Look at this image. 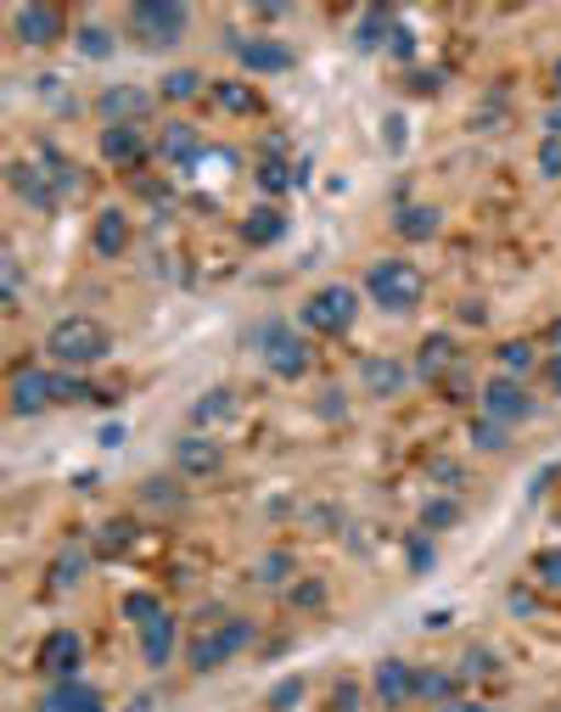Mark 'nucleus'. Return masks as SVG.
Wrapping results in <instances>:
<instances>
[{"label":"nucleus","instance_id":"nucleus-1","mask_svg":"<svg viewBox=\"0 0 561 712\" xmlns=\"http://www.w3.org/2000/svg\"><path fill=\"white\" fill-rule=\"evenodd\" d=\"M113 337H107V325L102 320H90V314H62L51 331H45V354H51L62 370H84V365H96L107 359Z\"/></svg>","mask_w":561,"mask_h":712},{"label":"nucleus","instance_id":"nucleus-2","mask_svg":"<svg viewBox=\"0 0 561 712\" xmlns=\"http://www.w3.org/2000/svg\"><path fill=\"white\" fill-rule=\"evenodd\" d=\"M365 292L382 314H410L421 298H427V275H421L410 259H377L365 269Z\"/></svg>","mask_w":561,"mask_h":712},{"label":"nucleus","instance_id":"nucleus-3","mask_svg":"<svg viewBox=\"0 0 561 712\" xmlns=\"http://www.w3.org/2000/svg\"><path fill=\"white\" fill-rule=\"evenodd\" d=\"M124 23H129L140 51H169V45H180L192 12H185V0H135Z\"/></svg>","mask_w":561,"mask_h":712},{"label":"nucleus","instance_id":"nucleus-4","mask_svg":"<svg viewBox=\"0 0 561 712\" xmlns=\"http://www.w3.org/2000/svg\"><path fill=\"white\" fill-rule=\"evenodd\" d=\"M253 348L259 359L270 365V376H280V382H304V370H309V343H304V331L287 325V320H264L253 331Z\"/></svg>","mask_w":561,"mask_h":712},{"label":"nucleus","instance_id":"nucleus-5","mask_svg":"<svg viewBox=\"0 0 561 712\" xmlns=\"http://www.w3.org/2000/svg\"><path fill=\"white\" fill-rule=\"evenodd\" d=\"M354 320H359V292L343 287V280L304 298V331H314V337H343V331H354Z\"/></svg>","mask_w":561,"mask_h":712},{"label":"nucleus","instance_id":"nucleus-6","mask_svg":"<svg viewBox=\"0 0 561 712\" xmlns=\"http://www.w3.org/2000/svg\"><path fill=\"white\" fill-rule=\"evenodd\" d=\"M253 645V623L248 617H225L219 629H208V634H197V645H192V674H214V668H225L230 656H242Z\"/></svg>","mask_w":561,"mask_h":712},{"label":"nucleus","instance_id":"nucleus-7","mask_svg":"<svg viewBox=\"0 0 561 712\" xmlns=\"http://www.w3.org/2000/svg\"><path fill=\"white\" fill-rule=\"evenodd\" d=\"M34 668L45 674V679H79V668H84V640H79V629H51L39 640V651H34Z\"/></svg>","mask_w":561,"mask_h":712},{"label":"nucleus","instance_id":"nucleus-8","mask_svg":"<svg viewBox=\"0 0 561 712\" xmlns=\"http://www.w3.org/2000/svg\"><path fill=\"white\" fill-rule=\"evenodd\" d=\"M12 28H18V45H28V51H45V45H57V39H62L68 18L51 7V0H28V7H18Z\"/></svg>","mask_w":561,"mask_h":712},{"label":"nucleus","instance_id":"nucleus-9","mask_svg":"<svg viewBox=\"0 0 561 712\" xmlns=\"http://www.w3.org/2000/svg\"><path fill=\"white\" fill-rule=\"evenodd\" d=\"M45 410H57V370L39 365L12 370V415H45Z\"/></svg>","mask_w":561,"mask_h":712},{"label":"nucleus","instance_id":"nucleus-10","mask_svg":"<svg viewBox=\"0 0 561 712\" xmlns=\"http://www.w3.org/2000/svg\"><path fill=\"white\" fill-rule=\"evenodd\" d=\"M483 415L500 421V426L534 421V393L523 382H511V376H494V382H483Z\"/></svg>","mask_w":561,"mask_h":712},{"label":"nucleus","instance_id":"nucleus-11","mask_svg":"<svg viewBox=\"0 0 561 712\" xmlns=\"http://www.w3.org/2000/svg\"><path fill=\"white\" fill-rule=\"evenodd\" d=\"M237 62L248 68V73H259V79H270V73H293V45H280V39H270V34H253V39H237Z\"/></svg>","mask_w":561,"mask_h":712},{"label":"nucleus","instance_id":"nucleus-12","mask_svg":"<svg viewBox=\"0 0 561 712\" xmlns=\"http://www.w3.org/2000/svg\"><path fill=\"white\" fill-rule=\"evenodd\" d=\"M7 174H12V192H18L34 214H57V208H62V197H57L51 174H45V163H23V158H18Z\"/></svg>","mask_w":561,"mask_h":712},{"label":"nucleus","instance_id":"nucleus-13","mask_svg":"<svg viewBox=\"0 0 561 712\" xmlns=\"http://www.w3.org/2000/svg\"><path fill=\"white\" fill-rule=\"evenodd\" d=\"M370 690H377V701L393 712V707H410L415 701V668L404 656H382L377 674H370Z\"/></svg>","mask_w":561,"mask_h":712},{"label":"nucleus","instance_id":"nucleus-14","mask_svg":"<svg viewBox=\"0 0 561 712\" xmlns=\"http://www.w3.org/2000/svg\"><path fill=\"white\" fill-rule=\"evenodd\" d=\"M96 113H102V124H140L152 113V96L140 84H107L96 96Z\"/></svg>","mask_w":561,"mask_h":712},{"label":"nucleus","instance_id":"nucleus-15","mask_svg":"<svg viewBox=\"0 0 561 712\" xmlns=\"http://www.w3.org/2000/svg\"><path fill=\"white\" fill-rule=\"evenodd\" d=\"M39 712H107L102 690L84 685V679H57L51 690L39 696Z\"/></svg>","mask_w":561,"mask_h":712},{"label":"nucleus","instance_id":"nucleus-16","mask_svg":"<svg viewBox=\"0 0 561 712\" xmlns=\"http://www.w3.org/2000/svg\"><path fill=\"white\" fill-rule=\"evenodd\" d=\"M102 158L113 169H135L140 158H147V135H140V124H102Z\"/></svg>","mask_w":561,"mask_h":712},{"label":"nucleus","instance_id":"nucleus-17","mask_svg":"<svg viewBox=\"0 0 561 712\" xmlns=\"http://www.w3.org/2000/svg\"><path fill=\"white\" fill-rule=\"evenodd\" d=\"M203 135L192 129V124H169L163 135H158V158L169 163V169H197L203 163Z\"/></svg>","mask_w":561,"mask_h":712},{"label":"nucleus","instance_id":"nucleus-18","mask_svg":"<svg viewBox=\"0 0 561 712\" xmlns=\"http://www.w3.org/2000/svg\"><path fill=\"white\" fill-rule=\"evenodd\" d=\"M359 382H365L370 399H393V393H404L410 370L399 359H388V354H370V359H359Z\"/></svg>","mask_w":561,"mask_h":712},{"label":"nucleus","instance_id":"nucleus-19","mask_svg":"<svg viewBox=\"0 0 561 712\" xmlns=\"http://www.w3.org/2000/svg\"><path fill=\"white\" fill-rule=\"evenodd\" d=\"M219 444L208 438V433H192V438H180L174 444V466L185 471V478H214V471H219Z\"/></svg>","mask_w":561,"mask_h":712},{"label":"nucleus","instance_id":"nucleus-20","mask_svg":"<svg viewBox=\"0 0 561 712\" xmlns=\"http://www.w3.org/2000/svg\"><path fill=\"white\" fill-rule=\"evenodd\" d=\"M90 248H96V259H124V248H129V214L124 208H102L96 225H90Z\"/></svg>","mask_w":561,"mask_h":712},{"label":"nucleus","instance_id":"nucleus-21","mask_svg":"<svg viewBox=\"0 0 561 712\" xmlns=\"http://www.w3.org/2000/svg\"><path fill=\"white\" fill-rule=\"evenodd\" d=\"M393 28H399V18L388 12V7H370L359 23H354V51H388V39H393Z\"/></svg>","mask_w":561,"mask_h":712},{"label":"nucleus","instance_id":"nucleus-22","mask_svg":"<svg viewBox=\"0 0 561 712\" xmlns=\"http://www.w3.org/2000/svg\"><path fill=\"white\" fill-rule=\"evenodd\" d=\"M84 566H90V550H84V544H62L57 561H51V573H45V589H51V595H68V589L84 578Z\"/></svg>","mask_w":561,"mask_h":712},{"label":"nucleus","instance_id":"nucleus-23","mask_svg":"<svg viewBox=\"0 0 561 712\" xmlns=\"http://www.w3.org/2000/svg\"><path fill=\"white\" fill-rule=\"evenodd\" d=\"M438 225H444V214L427 208V203H404V208L393 214V230L404 236V242H433Z\"/></svg>","mask_w":561,"mask_h":712},{"label":"nucleus","instance_id":"nucleus-24","mask_svg":"<svg viewBox=\"0 0 561 712\" xmlns=\"http://www.w3.org/2000/svg\"><path fill=\"white\" fill-rule=\"evenodd\" d=\"M280 236H287V214H280V208H253L248 219H242V242L248 248H275L280 242Z\"/></svg>","mask_w":561,"mask_h":712},{"label":"nucleus","instance_id":"nucleus-25","mask_svg":"<svg viewBox=\"0 0 561 712\" xmlns=\"http://www.w3.org/2000/svg\"><path fill=\"white\" fill-rule=\"evenodd\" d=\"M140 656H147V668H169V656H174V617L169 611L140 629Z\"/></svg>","mask_w":561,"mask_h":712},{"label":"nucleus","instance_id":"nucleus-26","mask_svg":"<svg viewBox=\"0 0 561 712\" xmlns=\"http://www.w3.org/2000/svg\"><path fill=\"white\" fill-rule=\"evenodd\" d=\"M455 365V337H444V331H433L427 343H421V354H415V376L421 382H438V376Z\"/></svg>","mask_w":561,"mask_h":712},{"label":"nucleus","instance_id":"nucleus-27","mask_svg":"<svg viewBox=\"0 0 561 712\" xmlns=\"http://www.w3.org/2000/svg\"><path fill=\"white\" fill-rule=\"evenodd\" d=\"M214 102L225 107V113H237V118H253L264 102H259V90L253 84H242V79H214Z\"/></svg>","mask_w":561,"mask_h":712},{"label":"nucleus","instance_id":"nucleus-28","mask_svg":"<svg viewBox=\"0 0 561 712\" xmlns=\"http://www.w3.org/2000/svg\"><path fill=\"white\" fill-rule=\"evenodd\" d=\"M455 690H460L455 674H444V668H415V701H438V707H449V701H460Z\"/></svg>","mask_w":561,"mask_h":712},{"label":"nucleus","instance_id":"nucleus-29","mask_svg":"<svg viewBox=\"0 0 561 712\" xmlns=\"http://www.w3.org/2000/svg\"><path fill=\"white\" fill-rule=\"evenodd\" d=\"M500 376H511V382H523V376L539 365V348L534 343H523V337H511V343H500Z\"/></svg>","mask_w":561,"mask_h":712},{"label":"nucleus","instance_id":"nucleus-30","mask_svg":"<svg viewBox=\"0 0 561 712\" xmlns=\"http://www.w3.org/2000/svg\"><path fill=\"white\" fill-rule=\"evenodd\" d=\"M230 415H237V393H230V388H208V393L192 404V421H197V426H219V421H230Z\"/></svg>","mask_w":561,"mask_h":712},{"label":"nucleus","instance_id":"nucleus-31","mask_svg":"<svg viewBox=\"0 0 561 712\" xmlns=\"http://www.w3.org/2000/svg\"><path fill=\"white\" fill-rule=\"evenodd\" d=\"M39 163H45V174H51V185H57V197H73V192H84V174L57 152V147H45L39 152Z\"/></svg>","mask_w":561,"mask_h":712},{"label":"nucleus","instance_id":"nucleus-32","mask_svg":"<svg viewBox=\"0 0 561 712\" xmlns=\"http://www.w3.org/2000/svg\"><path fill=\"white\" fill-rule=\"evenodd\" d=\"M129 544H135V521H102V533H96V544H90V555L113 561V555H124Z\"/></svg>","mask_w":561,"mask_h":712},{"label":"nucleus","instance_id":"nucleus-33","mask_svg":"<svg viewBox=\"0 0 561 712\" xmlns=\"http://www.w3.org/2000/svg\"><path fill=\"white\" fill-rule=\"evenodd\" d=\"M293 185H298V169H293V163H280L275 152L259 163V192H264V197H280V192H293Z\"/></svg>","mask_w":561,"mask_h":712},{"label":"nucleus","instance_id":"nucleus-34","mask_svg":"<svg viewBox=\"0 0 561 712\" xmlns=\"http://www.w3.org/2000/svg\"><path fill=\"white\" fill-rule=\"evenodd\" d=\"M163 102H192V96H203V73L197 68H174V73H163Z\"/></svg>","mask_w":561,"mask_h":712},{"label":"nucleus","instance_id":"nucleus-35","mask_svg":"<svg viewBox=\"0 0 561 712\" xmlns=\"http://www.w3.org/2000/svg\"><path fill=\"white\" fill-rule=\"evenodd\" d=\"M79 57L107 62V57H113V28H102V23H79Z\"/></svg>","mask_w":561,"mask_h":712},{"label":"nucleus","instance_id":"nucleus-36","mask_svg":"<svg viewBox=\"0 0 561 712\" xmlns=\"http://www.w3.org/2000/svg\"><path fill=\"white\" fill-rule=\"evenodd\" d=\"M124 617H129L135 629H147L152 617H163V600H158V595H147V589H129V595H124Z\"/></svg>","mask_w":561,"mask_h":712},{"label":"nucleus","instance_id":"nucleus-37","mask_svg":"<svg viewBox=\"0 0 561 712\" xmlns=\"http://www.w3.org/2000/svg\"><path fill=\"white\" fill-rule=\"evenodd\" d=\"M455 521H460V499H433L421 510V533H449Z\"/></svg>","mask_w":561,"mask_h":712},{"label":"nucleus","instance_id":"nucleus-38","mask_svg":"<svg viewBox=\"0 0 561 712\" xmlns=\"http://www.w3.org/2000/svg\"><path fill=\"white\" fill-rule=\"evenodd\" d=\"M253 578L270 584V589H275V584H287V578H293V555H287V550H270V555L259 561V573H253Z\"/></svg>","mask_w":561,"mask_h":712},{"label":"nucleus","instance_id":"nucleus-39","mask_svg":"<svg viewBox=\"0 0 561 712\" xmlns=\"http://www.w3.org/2000/svg\"><path fill=\"white\" fill-rule=\"evenodd\" d=\"M472 444H478V449H489V455H500V449H505L511 438H505V426H500V421L478 415V421H472Z\"/></svg>","mask_w":561,"mask_h":712},{"label":"nucleus","instance_id":"nucleus-40","mask_svg":"<svg viewBox=\"0 0 561 712\" xmlns=\"http://www.w3.org/2000/svg\"><path fill=\"white\" fill-rule=\"evenodd\" d=\"M287 600H293L298 611H320V606H325V584H320V578H298V584L287 589Z\"/></svg>","mask_w":561,"mask_h":712},{"label":"nucleus","instance_id":"nucleus-41","mask_svg":"<svg viewBox=\"0 0 561 712\" xmlns=\"http://www.w3.org/2000/svg\"><path fill=\"white\" fill-rule=\"evenodd\" d=\"M298 701H304V679H280L270 690V712H298Z\"/></svg>","mask_w":561,"mask_h":712},{"label":"nucleus","instance_id":"nucleus-42","mask_svg":"<svg viewBox=\"0 0 561 712\" xmlns=\"http://www.w3.org/2000/svg\"><path fill=\"white\" fill-rule=\"evenodd\" d=\"M483 674H494V651L472 645V651L460 656V679H483Z\"/></svg>","mask_w":561,"mask_h":712},{"label":"nucleus","instance_id":"nucleus-43","mask_svg":"<svg viewBox=\"0 0 561 712\" xmlns=\"http://www.w3.org/2000/svg\"><path fill=\"white\" fill-rule=\"evenodd\" d=\"M534 573H539V584L561 589V550H539V555H534Z\"/></svg>","mask_w":561,"mask_h":712},{"label":"nucleus","instance_id":"nucleus-44","mask_svg":"<svg viewBox=\"0 0 561 712\" xmlns=\"http://www.w3.org/2000/svg\"><path fill=\"white\" fill-rule=\"evenodd\" d=\"M410 90H415V96H438L444 73H438V68H410Z\"/></svg>","mask_w":561,"mask_h":712},{"label":"nucleus","instance_id":"nucleus-45","mask_svg":"<svg viewBox=\"0 0 561 712\" xmlns=\"http://www.w3.org/2000/svg\"><path fill=\"white\" fill-rule=\"evenodd\" d=\"M539 174L545 180H561V140L545 135V147H539Z\"/></svg>","mask_w":561,"mask_h":712},{"label":"nucleus","instance_id":"nucleus-46","mask_svg":"<svg viewBox=\"0 0 561 712\" xmlns=\"http://www.w3.org/2000/svg\"><path fill=\"white\" fill-rule=\"evenodd\" d=\"M433 566V533H415L410 539V573H427Z\"/></svg>","mask_w":561,"mask_h":712},{"label":"nucleus","instance_id":"nucleus-47","mask_svg":"<svg viewBox=\"0 0 561 712\" xmlns=\"http://www.w3.org/2000/svg\"><path fill=\"white\" fill-rule=\"evenodd\" d=\"M388 51H393V57H399V62H410V57H415V34H410V28H404V23H399V28H393V39H388Z\"/></svg>","mask_w":561,"mask_h":712},{"label":"nucleus","instance_id":"nucleus-48","mask_svg":"<svg viewBox=\"0 0 561 712\" xmlns=\"http://www.w3.org/2000/svg\"><path fill=\"white\" fill-rule=\"evenodd\" d=\"M332 712H359V685L343 679V685L332 690Z\"/></svg>","mask_w":561,"mask_h":712},{"label":"nucleus","instance_id":"nucleus-49","mask_svg":"<svg viewBox=\"0 0 561 712\" xmlns=\"http://www.w3.org/2000/svg\"><path fill=\"white\" fill-rule=\"evenodd\" d=\"M147 499H152V505H174V499H180V489H174V483H163V478H152V483H147Z\"/></svg>","mask_w":561,"mask_h":712},{"label":"nucleus","instance_id":"nucleus-50","mask_svg":"<svg viewBox=\"0 0 561 712\" xmlns=\"http://www.w3.org/2000/svg\"><path fill=\"white\" fill-rule=\"evenodd\" d=\"M382 140H388V152H404V118H388V124H382Z\"/></svg>","mask_w":561,"mask_h":712},{"label":"nucleus","instance_id":"nucleus-51","mask_svg":"<svg viewBox=\"0 0 561 712\" xmlns=\"http://www.w3.org/2000/svg\"><path fill=\"white\" fill-rule=\"evenodd\" d=\"M18 287H23V269H18V259L7 253V303H18Z\"/></svg>","mask_w":561,"mask_h":712},{"label":"nucleus","instance_id":"nucleus-52","mask_svg":"<svg viewBox=\"0 0 561 712\" xmlns=\"http://www.w3.org/2000/svg\"><path fill=\"white\" fill-rule=\"evenodd\" d=\"M438 712H494V707H483V701H449V707H438Z\"/></svg>","mask_w":561,"mask_h":712},{"label":"nucleus","instance_id":"nucleus-53","mask_svg":"<svg viewBox=\"0 0 561 712\" xmlns=\"http://www.w3.org/2000/svg\"><path fill=\"white\" fill-rule=\"evenodd\" d=\"M545 129H550V135H556V140H561V102H556V107H550V113H545Z\"/></svg>","mask_w":561,"mask_h":712},{"label":"nucleus","instance_id":"nucleus-54","mask_svg":"<svg viewBox=\"0 0 561 712\" xmlns=\"http://www.w3.org/2000/svg\"><path fill=\"white\" fill-rule=\"evenodd\" d=\"M545 376H550V388H556V393H561V354H556V359H550V365H545Z\"/></svg>","mask_w":561,"mask_h":712},{"label":"nucleus","instance_id":"nucleus-55","mask_svg":"<svg viewBox=\"0 0 561 712\" xmlns=\"http://www.w3.org/2000/svg\"><path fill=\"white\" fill-rule=\"evenodd\" d=\"M545 343H550V348L561 354V320H550V331H545Z\"/></svg>","mask_w":561,"mask_h":712},{"label":"nucleus","instance_id":"nucleus-56","mask_svg":"<svg viewBox=\"0 0 561 712\" xmlns=\"http://www.w3.org/2000/svg\"><path fill=\"white\" fill-rule=\"evenodd\" d=\"M129 712H152V701H147V696H140V701H135V707H129Z\"/></svg>","mask_w":561,"mask_h":712},{"label":"nucleus","instance_id":"nucleus-57","mask_svg":"<svg viewBox=\"0 0 561 712\" xmlns=\"http://www.w3.org/2000/svg\"><path fill=\"white\" fill-rule=\"evenodd\" d=\"M556 90H561V62H556Z\"/></svg>","mask_w":561,"mask_h":712}]
</instances>
